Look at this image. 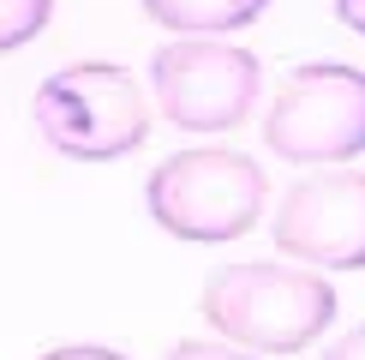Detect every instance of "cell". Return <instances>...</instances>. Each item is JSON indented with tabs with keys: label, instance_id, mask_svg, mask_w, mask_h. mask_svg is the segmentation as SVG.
<instances>
[{
	"label": "cell",
	"instance_id": "cell-5",
	"mask_svg": "<svg viewBox=\"0 0 365 360\" xmlns=\"http://www.w3.org/2000/svg\"><path fill=\"white\" fill-rule=\"evenodd\" d=\"M264 144L299 169H336L365 156V72L336 60L287 72L264 114Z\"/></svg>",
	"mask_w": 365,
	"mask_h": 360
},
{
	"label": "cell",
	"instance_id": "cell-9",
	"mask_svg": "<svg viewBox=\"0 0 365 360\" xmlns=\"http://www.w3.org/2000/svg\"><path fill=\"white\" fill-rule=\"evenodd\" d=\"M162 360H252V349H240V342H174Z\"/></svg>",
	"mask_w": 365,
	"mask_h": 360
},
{
	"label": "cell",
	"instance_id": "cell-3",
	"mask_svg": "<svg viewBox=\"0 0 365 360\" xmlns=\"http://www.w3.org/2000/svg\"><path fill=\"white\" fill-rule=\"evenodd\" d=\"M264 199H269L264 169L222 144L180 150L144 180L150 222L174 240H192V246H222V240H240L246 229H257Z\"/></svg>",
	"mask_w": 365,
	"mask_h": 360
},
{
	"label": "cell",
	"instance_id": "cell-1",
	"mask_svg": "<svg viewBox=\"0 0 365 360\" xmlns=\"http://www.w3.org/2000/svg\"><path fill=\"white\" fill-rule=\"evenodd\" d=\"M197 312L222 342H240L252 354H299L336 324V289L317 270L246 259L210 270Z\"/></svg>",
	"mask_w": 365,
	"mask_h": 360
},
{
	"label": "cell",
	"instance_id": "cell-4",
	"mask_svg": "<svg viewBox=\"0 0 365 360\" xmlns=\"http://www.w3.org/2000/svg\"><path fill=\"white\" fill-rule=\"evenodd\" d=\"M264 90L252 49L222 36H174L150 54V96L174 132H227L246 126Z\"/></svg>",
	"mask_w": 365,
	"mask_h": 360
},
{
	"label": "cell",
	"instance_id": "cell-10",
	"mask_svg": "<svg viewBox=\"0 0 365 360\" xmlns=\"http://www.w3.org/2000/svg\"><path fill=\"white\" fill-rule=\"evenodd\" d=\"M42 360H126L120 349H102V342H72V349H48Z\"/></svg>",
	"mask_w": 365,
	"mask_h": 360
},
{
	"label": "cell",
	"instance_id": "cell-11",
	"mask_svg": "<svg viewBox=\"0 0 365 360\" xmlns=\"http://www.w3.org/2000/svg\"><path fill=\"white\" fill-rule=\"evenodd\" d=\"M317 360H365V324H354L341 342H329V349L317 354Z\"/></svg>",
	"mask_w": 365,
	"mask_h": 360
},
{
	"label": "cell",
	"instance_id": "cell-6",
	"mask_svg": "<svg viewBox=\"0 0 365 360\" xmlns=\"http://www.w3.org/2000/svg\"><path fill=\"white\" fill-rule=\"evenodd\" d=\"M269 234L294 264L365 270V169H312L282 192Z\"/></svg>",
	"mask_w": 365,
	"mask_h": 360
},
{
	"label": "cell",
	"instance_id": "cell-7",
	"mask_svg": "<svg viewBox=\"0 0 365 360\" xmlns=\"http://www.w3.org/2000/svg\"><path fill=\"white\" fill-rule=\"evenodd\" d=\"M269 0H144L150 24L174 30V36H227L264 19Z\"/></svg>",
	"mask_w": 365,
	"mask_h": 360
},
{
	"label": "cell",
	"instance_id": "cell-2",
	"mask_svg": "<svg viewBox=\"0 0 365 360\" xmlns=\"http://www.w3.org/2000/svg\"><path fill=\"white\" fill-rule=\"evenodd\" d=\"M36 139L66 162H120L150 139V96L126 66L78 60L36 84Z\"/></svg>",
	"mask_w": 365,
	"mask_h": 360
},
{
	"label": "cell",
	"instance_id": "cell-12",
	"mask_svg": "<svg viewBox=\"0 0 365 360\" xmlns=\"http://www.w3.org/2000/svg\"><path fill=\"white\" fill-rule=\"evenodd\" d=\"M336 19L354 30V36H365V0H336Z\"/></svg>",
	"mask_w": 365,
	"mask_h": 360
},
{
	"label": "cell",
	"instance_id": "cell-8",
	"mask_svg": "<svg viewBox=\"0 0 365 360\" xmlns=\"http://www.w3.org/2000/svg\"><path fill=\"white\" fill-rule=\"evenodd\" d=\"M54 19V0H0V54L36 42Z\"/></svg>",
	"mask_w": 365,
	"mask_h": 360
}]
</instances>
